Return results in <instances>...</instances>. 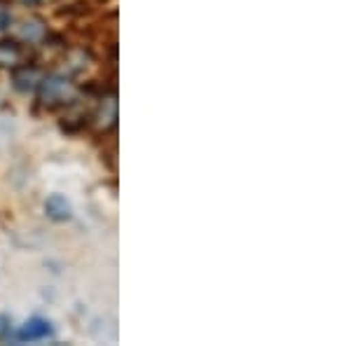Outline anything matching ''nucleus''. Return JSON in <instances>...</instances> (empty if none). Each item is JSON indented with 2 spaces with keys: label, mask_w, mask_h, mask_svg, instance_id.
<instances>
[{
  "label": "nucleus",
  "mask_w": 351,
  "mask_h": 346,
  "mask_svg": "<svg viewBox=\"0 0 351 346\" xmlns=\"http://www.w3.org/2000/svg\"><path fill=\"white\" fill-rule=\"evenodd\" d=\"M77 101V87L68 80L66 75H45L40 87H38V103L45 110H59V108H71Z\"/></svg>",
  "instance_id": "1"
},
{
  "label": "nucleus",
  "mask_w": 351,
  "mask_h": 346,
  "mask_svg": "<svg viewBox=\"0 0 351 346\" xmlns=\"http://www.w3.org/2000/svg\"><path fill=\"white\" fill-rule=\"evenodd\" d=\"M99 110L92 115V124L99 134H108V132H115L117 127V96H115V89L110 92L101 94L99 96Z\"/></svg>",
  "instance_id": "2"
},
{
  "label": "nucleus",
  "mask_w": 351,
  "mask_h": 346,
  "mask_svg": "<svg viewBox=\"0 0 351 346\" xmlns=\"http://www.w3.org/2000/svg\"><path fill=\"white\" fill-rule=\"evenodd\" d=\"M31 64V49H26L19 40H0V68L14 71L19 66Z\"/></svg>",
  "instance_id": "3"
},
{
  "label": "nucleus",
  "mask_w": 351,
  "mask_h": 346,
  "mask_svg": "<svg viewBox=\"0 0 351 346\" xmlns=\"http://www.w3.org/2000/svg\"><path fill=\"white\" fill-rule=\"evenodd\" d=\"M43 77H45V73L33 64L19 66L12 71V84L19 92H36V89L40 87Z\"/></svg>",
  "instance_id": "4"
},
{
  "label": "nucleus",
  "mask_w": 351,
  "mask_h": 346,
  "mask_svg": "<svg viewBox=\"0 0 351 346\" xmlns=\"http://www.w3.org/2000/svg\"><path fill=\"white\" fill-rule=\"evenodd\" d=\"M52 332L54 330H52V325H49V321H45V319H31L24 328H21L19 339H21V342H36V339L52 337Z\"/></svg>",
  "instance_id": "5"
},
{
  "label": "nucleus",
  "mask_w": 351,
  "mask_h": 346,
  "mask_svg": "<svg viewBox=\"0 0 351 346\" xmlns=\"http://www.w3.org/2000/svg\"><path fill=\"white\" fill-rule=\"evenodd\" d=\"M45 211H47L49 218L56 220V223H64V220L71 218L73 208H71V203H68L66 197H61V195H52L47 201H45Z\"/></svg>",
  "instance_id": "6"
},
{
  "label": "nucleus",
  "mask_w": 351,
  "mask_h": 346,
  "mask_svg": "<svg viewBox=\"0 0 351 346\" xmlns=\"http://www.w3.org/2000/svg\"><path fill=\"white\" fill-rule=\"evenodd\" d=\"M19 33H21V38H24V40H28V42H43V40H47V26H45L40 19L21 21Z\"/></svg>",
  "instance_id": "7"
},
{
  "label": "nucleus",
  "mask_w": 351,
  "mask_h": 346,
  "mask_svg": "<svg viewBox=\"0 0 351 346\" xmlns=\"http://www.w3.org/2000/svg\"><path fill=\"white\" fill-rule=\"evenodd\" d=\"M87 124H89V120L84 112H68L64 117V122H61V129H64L66 134H77V132H82Z\"/></svg>",
  "instance_id": "8"
},
{
  "label": "nucleus",
  "mask_w": 351,
  "mask_h": 346,
  "mask_svg": "<svg viewBox=\"0 0 351 346\" xmlns=\"http://www.w3.org/2000/svg\"><path fill=\"white\" fill-rule=\"evenodd\" d=\"M19 3H24V5H28V8H33V5H38L40 0H19Z\"/></svg>",
  "instance_id": "9"
},
{
  "label": "nucleus",
  "mask_w": 351,
  "mask_h": 346,
  "mask_svg": "<svg viewBox=\"0 0 351 346\" xmlns=\"http://www.w3.org/2000/svg\"><path fill=\"white\" fill-rule=\"evenodd\" d=\"M5 3H8V0H0V8H3V5H5Z\"/></svg>",
  "instance_id": "10"
}]
</instances>
